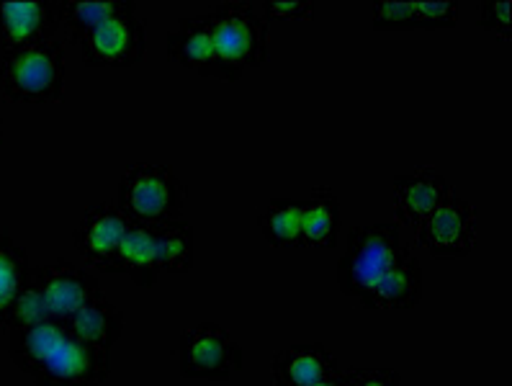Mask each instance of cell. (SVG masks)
Listing matches in <instances>:
<instances>
[{
    "label": "cell",
    "mask_w": 512,
    "mask_h": 386,
    "mask_svg": "<svg viewBox=\"0 0 512 386\" xmlns=\"http://www.w3.org/2000/svg\"><path fill=\"white\" fill-rule=\"evenodd\" d=\"M13 363L34 386H106L111 353L83 343L62 322L8 330Z\"/></svg>",
    "instance_id": "cell-1"
},
{
    "label": "cell",
    "mask_w": 512,
    "mask_h": 386,
    "mask_svg": "<svg viewBox=\"0 0 512 386\" xmlns=\"http://www.w3.org/2000/svg\"><path fill=\"white\" fill-rule=\"evenodd\" d=\"M0 91L13 103H60L65 98V47L60 39L0 52Z\"/></svg>",
    "instance_id": "cell-2"
},
{
    "label": "cell",
    "mask_w": 512,
    "mask_h": 386,
    "mask_svg": "<svg viewBox=\"0 0 512 386\" xmlns=\"http://www.w3.org/2000/svg\"><path fill=\"white\" fill-rule=\"evenodd\" d=\"M188 201L186 183L165 165L134 163L124 170L116 206L129 222L163 224L181 219Z\"/></svg>",
    "instance_id": "cell-3"
},
{
    "label": "cell",
    "mask_w": 512,
    "mask_h": 386,
    "mask_svg": "<svg viewBox=\"0 0 512 386\" xmlns=\"http://www.w3.org/2000/svg\"><path fill=\"white\" fill-rule=\"evenodd\" d=\"M402 250V227L397 222H371L353 227L343 258L338 260L340 294L348 299L366 294L397 263Z\"/></svg>",
    "instance_id": "cell-4"
},
{
    "label": "cell",
    "mask_w": 512,
    "mask_h": 386,
    "mask_svg": "<svg viewBox=\"0 0 512 386\" xmlns=\"http://www.w3.org/2000/svg\"><path fill=\"white\" fill-rule=\"evenodd\" d=\"M209 24L217 55L229 70L245 75V70L266 65L268 60V24L258 13V3L227 0L217 3L204 16Z\"/></svg>",
    "instance_id": "cell-5"
},
{
    "label": "cell",
    "mask_w": 512,
    "mask_h": 386,
    "mask_svg": "<svg viewBox=\"0 0 512 386\" xmlns=\"http://www.w3.org/2000/svg\"><path fill=\"white\" fill-rule=\"evenodd\" d=\"M245 366V350L224 327L201 322L181 332L178 368L183 379L229 381Z\"/></svg>",
    "instance_id": "cell-6"
},
{
    "label": "cell",
    "mask_w": 512,
    "mask_h": 386,
    "mask_svg": "<svg viewBox=\"0 0 512 386\" xmlns=\"http://www.w3.org/2000/svg\"><path fill=\"white\" fill-rule=\"evenodd\" d=\"M479 219L471 201L453 193L438 212L417 227V248L435 260L469 258L476 248Z\"/></svg>",
    "instance_id": "cell-7"
},
{
    "label": "cell",
    "mask_w": 512,
    "mask_h": 386,
    "mask_svg": "<svg viewBox=\"0 0 512 386\" xmlns=\"http://www.w3.org/2000/svg\"><path fill=\"white\" fill-rule=\"evenodd\" d=\"M29 284L42 294L52 322L65 325L80 307L103 294V286L85 266L70 260H52L44 266H31Z\"/></svg>",
    "instance_id": "cell-8"
},
{
    "label": "cell",
    "mask_w": 512,
    "mask_h": 386,
    "mask_svg": "<svg viewBox=\"0 0 512 386\" xmlns=\"http://www.w3.org/2000/svg\"><path fill=\"white\" fill-rule=\"evenodd\" d=\"M80 55L88 67L127 70L139 65L147 55V21L137 13H124L88 31L78 42Z\"/></svg>",
    "instance_id": "cell-9"
},
{
    "label": "cell",
    "mask_w": 512,
    "mask_h": 386,
    "mask_svg": "<svg viewBox=\"0 0 512 386\" xmlns=\"http://www.w3.org/2000/svg\"><path fill=\"white\" fill-rule=\"evenodd\" d=\"M62 0H0V52L55 42Z\"/></svg>",
    "instance_id": "cell-10"
},
{
    "label": "cell",
    "mask_w": 512,
    "mask_h": 386,
    "mask_svg": "<svg viewBox=\"0 0 512 386\" xmlns=\"http://www.w3.org/2000/svg\"><path fill=\"white\" fill-rule=\"evenodd\" d=\"M165 55H168L170 62L186 67V70L201 75V78L227 80V83L240 80L235 70H229L219 60L204 16H181L175 29L165 37Z\"/></svg>",
    "instance_id": "cell-11"
},
{
    "label": "cell",
    "mask_w": 512,
    "mask_h": 386,
    "mask_svg": "<svg viewBox=\"0 0 512 386\" xmlns=\"http://www.w3.org/2000/svg\"><path fill=\"white\" fill-rule=\"evenodd\" d=\"M453 186L446 175L433 168H417L415 173L397 175L392 181V206L399 227H420L430 214L453 196Z\"/></svg>",
    "instance_id": "cell-12"
},
{
    "label": "cell",
    "mask_w": 512,
    "mask_h": 386,
    "mask_svg": "<svg viewBox=\"0 0 512 386\" xmlns=\"http://www.w3.org/2000/svg\"><path fill=\"white\" fill-rule=\"evenodd\" d=\"M129 227V219L121 214L116 201H103V204L88 206L75 230V248L85 266H93L98 271H109L111 260L119 250L124 232Z\"/></svg>",
    "instance_id": "cell-13"
},
{
    "label": "cell",
    "mask_w": 512,
    "mask_h": 386,
    "mask_svg": "<svg viewBox=\"0 0 512 386\" xmlns=\"http://www.w3.org/2000/svg\"><path fill=\"white\" fill-rule=\"evenodd\" d=\"M420 299L422 266L410 245H404L397 263L366 294L358 296L356 302L371 312H407V309H415Z\"/></svg>",
    "instance_id": "cell-14"
},
{
    "label": "cell",
    "mask_w": 512,
    "mask_h": 386,
    "mask_svg": "<svg viewBox=\"0 0 512 386\" xmlns=\"http://www.w3.org/2000/svg\"><path fill=\"white\" fill-rule=\"evenodd\" d=\"M338 374V358L322 343L289 345L271 361V386H317Z\"/></svg>",
    "instance_id": "cell-15"
},
{
    "label": "cell",
    "mask_w": 512,
    "mask_h": 386,
    "mask_svg": "<svg viewBox=\"0 0 512 386\" xmlns=\"http://www.w3.org/2000/svg\"><path fill=\"white\" fill-rule=\"evenodd\" d=\"M106 273L114 276H129L139 289H152L160 276L155 258V237H152V224L129 222L124 240L116 250L114 260Z\"/></svg>",
    "instance_id": "cell-16"
},
{
    "label": "cell",
    "mask_w": 512,
    "mask_h": 386,
    "mask_svg": "<svg viewBox=\"0 0 512 386\" xmlns=\"http://www.w3.org/2000/svg\"><path fill=\"white\" fill-rule=\"evenodd\" d=\"M65 327L73 332L75 338L83 340V343L93 345V348L109 350L119 343V338L124 335V314L119 312L109 296L101 294L96 299L80 307L78 312L65 322Z\"/></svg>",
    "instance_id": "cell-17"
},
{
    "label": "cell",
    "mask_w": 512,
    "mask_h": 386,
    "mask_svg": "<svg viewBox=\"0 0 512 386\" xmlns=\"http://www.w3.org/2000/svg\"><path fill=\"white\" fill-rule=\"evenodd\" d=\"M304 206V242L307 248H335L340 235V201L332 188H314Z\"/></svg>",
    "instance_id": "cell-18"
},
{
    "label": "cell",
    "mask_w": 512,
    "mask_h": 386,
    "mask_svg": "<svg viewBox=\"0 0 512 386\" xmlns=\"http://www.w3.org/2000/svg\"><path fill=\"white\" fill-rule=\"evenodd\" d=\"M258 227L271 248H307L302 201L271 199L260 209Z\"/></svg>",
    "instance_id": "cell-19"
},
{
    "label": "cell",
    "mask_w": 512,
    "mask_h": 386,
    "mask_svg": "<svg viewBox=\"0 0 512 386\" xmlns=\"http://www.w3.org/2000/svg\"><path fill=\"white\" fill-rule=\"evenodd\" d=\"M152 237H155V258L160 273H191L193 258H196V245H193V227L183 219L173 222L152 224Z\"/></svg>",
    "instance_id": "cell-20"
},
{
    "label": "cell",
    "mask_w": 512,
    "mask_h": 386,
    "mask_svg": "<svg viewBox=\"0 0 512 386\" xmlns=\"http://www.w3.org/2000/svg\"><path fill=\"white\" fill-rule=\"evenodd\" d=\"M124 13H137V3L134 0H62V26L75 44L88 31Z\"/></svg>",
    "instance_id": "cell-21"
},
{
    "label": "cell",
    "mask_w": 512,
    "mask_h": 386,
    "mask_svg": "<svg viewBox=\"0 0 512 386\" xmlns=\"http://www.w3.org/2000/svg\"><path fill=\"white\" fill-rule=\"evenodd\" d=\"M29 271L26 250L6 230L0 232V330H8V314L29 281Z\"/></svg>",
    "instance_id": "cell-22"
},
{
    "label": "cell",
    "mask_w": 512,
    "mask_h": 386,
    "mask_svg": "<svg viewBox=\"0 0 512 386\" xmlns=\"http://www.w3.org/2000/svg\"><path fill=\"white\" fill-rule=\"evenodd\" d=\"M42 322H52L49 309L44 304L42 294L26 281V286L13 302L11 314H8V330H24V327L42 325Z\"/></svg>",
    "instance_id": "cell-23"
},
{
    "label": "cell",
    "mask_w": 512,
    "mask_h": 386,
    "mask_svg": "<svg viewBox=\"0 0 512 386\" xmlns=\"http://www.w3.org/2000/svg\"><path fill=\"white\" fill-rule=\"evenodd\" d=\"M371 29L374 31H410L417 29L415 3H371Z\"/></svg>",
    "instance_id": "cell-24"
},
{
    "label": "cell",
    "mask_w": 512,
    "mask_h": 386,
    "mask_svg": "<svg viewBox=\"0 0 512 386\" xmlns=\"http://www.w3.org/2000/svg\"><path fill=\"white\" fill-rule=\"evenodd\" d=\"M479 29L494 34L500 42L512 37V0H487L479 6Z\"/></svg>",
    "instance_id": "cell-25"
},
{
    "label": "cell",
    "mask_w": 512,
    "mask_h": 386,
    "mask_svg": "<svg viewBox=\"0 0 512 386\" xmlns=\"http://www.w3.org/2000/svg\"><path fill=\"white\" fill-rule=\"evenodd\" d=\"M417 29H456L458 3L438 0V3H415Z\"/></svg>",
    "instance_id": "cell-26"
},
{
    "label": "cell",
    "mask_w": 512,
    "mask_h": 386,
    "mask_svg": "<svg viewBox=\"0 0 512 386\" xmlns=\"http://www.w3.org/2000/svg\"><path fill=\"white\" fill-rule=\"evenodd\" d=\"M260 16L266 24L273 21H307L314 16V3L312 0H263L260 3Z\"/></svg>",
    "instance_id": "cell-27"
},
{
    "label": "cell",
    "mask_w": 512,
    "mask_h": 386,
    "mask_svg": "<svg viewBox=\"0 0 512 386\" xmlns=\"http://www.w3.org/2000/svg\"><path fill=\"white\" fill-rule=\"evenodd\" d=\"M345 386H402V376L392 366H361L343 374Z\"/></svg>",
    "instance_id": "cell-28"
},
{
    "label": "cell",
    "mask_w": 512,
    "mask_h": 386,
    "mask_svg": "<svg viewBox=\"0 0 512 386\" xmlns=\"http://www.w3.org/2000/svg\"><path fill=\"white\" fill-rule=\"evenodd\" d=\"M317 386H345V379H343V374H338V376H330V379L320 381Z\"/></svg>",
    "instance_id": "cell-29"
},
{
    "label": "cell",
    "mask_w": 512,
    "mask_h": 386,
    "mask_svg": "<svg viewBox=\"0 0 512 386\" xmlns=\"http://www.w3.org/2000/svg\"><path fill=\"white\" fill-rule=\"evenodd\" d=\"M0 147H3V121H0Z\"/></svg>",
    "instance_id": "cell-30"
}]
</instances>
